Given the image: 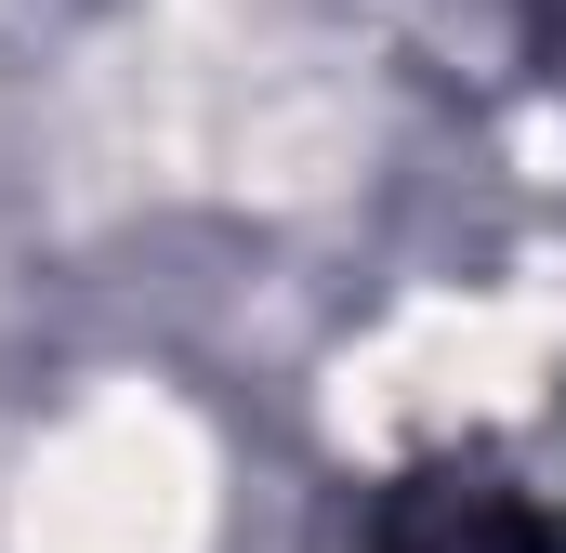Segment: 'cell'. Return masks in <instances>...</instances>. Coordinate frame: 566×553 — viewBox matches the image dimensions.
<instances>
[{
    "instance_id": "obj_1",
    "label": "cell",
    "mask_w": 566,
    "mask_h": 553,
    "mask_svg": "<svg viewBox=\"0 0 566 553\" xmlns=\"http://www.w3.org/2000/svg\"><path fill=\"white\" fill-rule=\"evenodd\" d=\"M356 553H566V501L527 488L501 448H434L369 488Z\"/></svg>"
}]
</instances>
